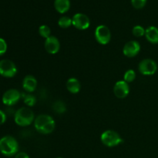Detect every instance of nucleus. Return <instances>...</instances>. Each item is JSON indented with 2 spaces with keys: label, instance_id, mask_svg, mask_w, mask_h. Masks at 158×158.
Returning a JSON list of instances; mask_svg holds the SVG:
<instances>
[{
  "label": "nucleus",
  "instance_id": "nucleus-1",
  "mask_svg": "<svg viewBox=\"0 0 158 158\" xmlns=\"http://www.w3.org/2000/svg\"><path fill=\"white\" fill-rule=\"evenodd\" d=\"M34 126L36 131L40 134H49L54 131L56 123L55 120L51 116L41 114L34 120Z\"/></svg>",
  "mask_w": 158,
  "mask_h": 158
},
{
  "label": "nucleus",
  "instance_id": "nucleus-2",
  "mask_svg": "<svg viewBox=\"0 0 158 158\" xmlns=\"http://www.w3.org/2000/svg\"><path fill=\"white\" fill-rule=\"evenodd\" d=\"M18 142L12 136H5L0 139V152L6 157H12L17 154Z\"/></svg>",
  "mask_w": 158,
  "mask_h": 158
},
{
  "label": "nucleus",
  "instance_id": "nucleus-3",
  "mask_svg": "<svg viewBox=\"0 0 158 158\" xmlns=\"http://www.w3.org/2000/svg\"><path fill=\"white\" fill-rule=\"evenodd\" d=\"M14 120L19 126H29L34 120V114L29 108L22 107L15 112Z\"/></svg>",
  "mask_w": 158,
  "mask_h": 158
},
{
  "label": "nucleus",
  "instance_id": "nucleus-4",
  "mask_svg": "<svg viewBox=\"0 0 158 158\" xmlns=\"http://www.w3.org/2000/svg\"><path fill=\"white\" fill-rule=\"evenodd\" d=\"M101 141L105 146L109 147V148H113L116 147L121 143L123 141V139L120 137L118 133L114 131L108 130V131H104L101 134Z\"/></svg>",
  "mask_w": 158,
  "mask_h": 158
},
{
  "label": "nucleus",
  "instance_id": "nucleus-5",
  "mask_svg": "<svg viewBox=\"0 0 158 158\" xmlns=\"http://www.w3.org/2000/svg\"><path fill=\"white\" fill-rule=\"evenodd\" d=\"M138 69L140 73L145 76L154 75L157 70V64L154 60L145 59L139 63Z\"/></svg>",
  "mask_w": 158,
  "mask_h": 158
},
{
  "label": "nucleus",
  "instance_id": "nucleus-6",
  "mask_svg": "<svg viewBox=\"0 0 158 158\" xmlns=\"http://www.w3.org/2000/svg\"><path fill=\"white\" fill-rule=\"evenodd\" d=\"M17 68L15 63L9 60L0 61V75L4 77H13L16 74Z\"/></svg>",
  "mask_w": 158,
  "mask_h": 158
},
{
  "label": "nucleus",
  "instance_id": "nucleus-7",
  "mask_svg": "<svg viewBox=\"0 0 158 158\" xmlns=\"http://www.w3.org/2000/svg\"><path fill=\"white\" fill-rule=\"evenodd\" d=\"M95 38L100 44L106 45L110 41V30L107 26L104 25H100L97 26L95 30Z\"/></svg>",
  "mask_w": 158,
  "mask_h": 158
},
{
  "label": "nucleus",
  "instance_id": "nucleus-8",
  "mask_svg": "<svg viewBox=\"0 0 158 158\" xmlns=\"http://www.w3.org/2000/svg\"><path fill=\"white\" fill-rule=\"evenodd\" d=\"M73 25L75 28L80 30H84L89 28V19L87 15L83 13H77L73 15L72 19Z\"/></svg>",
  "mask_w": 158,
  "mask_h": 158
},
{
  "label": "nucleus",
  "instance_id": "nucleus-9",
  "mask_svg": "<svg viewBox=\"0 0 158 158\" xmlns=\"http://www.w3.org/2000/svg\"><path fill=\"white\" fill-rule=\"evenodd\" d=\"M21 98L19 91L15 89H11L6 91L2 97V102L7 106H12L15 104Z\"/></svg>",
  "mask_w": 158,
  "mask_h": 158
},
{
  "label": "nucleus",
  "instance_id": "nucleus-10",
  "mask_svg": "<svg viewBox=\"0 0 158 158\" xmlns=\"http://www.w3.org/2000/svg\"><path fill=\"white\" fill-rule=\"evenodd\" d=\"M130 88L127 83L124 80H120L117 82L114 85V93L117 98L123 99L125 98L129 94Z\"/></svg>",
  "mask_w": 158,
  "mask_h": 158
},
{
  "label": "nucleus",
  "instance_id": "nucleus-11",
  "mask_svg": "<svg viewBox=\"0 0 158 158\" xmlns=\"http://www.w3.org/2000/svg\"><path fill=\"white\" fill-rule=\"evenodd\" d=\"M140 50V45L137 41H130L124 45L123 52L126 56L134 57L139 53Z\"/></svg>",
  "mask_w": 158,
  "mask_h": 158
},
{
  "label": "nucleus",
  "instance_id": "nucleus-12",
  "mask_svg": "<svg viewBox=\"0 0 158 158\" xmlns=\"http://www.w3.org/2000/svg\"><path fill=\"white\" fill-rule=\"evenodd\" d=\"M45 49L49 53L56 54L60 51V44L58 39L55 36H49L45 41Z\"/></svg>",
  "mask_w": 158,
  "mask_h": 158
},
{
  "label": "nucleus",
  "instance_id": "nucleus-13",
  "mask_svg": "<svg viewBox=\"0 0 158 158\" xmlns=\"http://www.w3.org/2000/svg\"><path fill=\"white\" fill-rule=\"evenodd\" d=\"M37 86V80L34 77L30 75L26 76L23 81V87L26 92H33Z\"/></svg>",
  "mask_w": 158,
  "mask_h": 158
},
{
  "label": "nucleus",
  "instance_id": "nucleus-14",
  "mask_svg": "<svg viewBox=\"0 0 158 158\" xmlns=\"http://www.w3.org/2000/svg\"><path fill=\"white\" fill-rule=\"evenodd\" d=\"M146 39L153 44L158 43V28L155 26H150L145 31Z\"/></svg>",
  "mask_w": 158,
  "mask_h": 158
},
{
  "label": "nucleus",
  "instance_id": "nucleus-15",
  "mask_svg": "<svg viewBox=\"0 0 158 158\" xmlns=\"http://www.w3.org/2000/svg\"><path fill=\"white\" fill-rule=\"evenodd\" d=\"M54 6L56 10L60 13H65L67 12L70 7V2L69 0H55Z\"/></svg>",
  "mask_w": 158,
  "mask_h": 158
},
{
  "label": "nucleus",
  "instance_id": "nucleus-16",
  "mask_svg": "<svg viewBox=\"0 0 158 158\" xmlns=\"http://www.w3.org/2000/svg\"><path fill=\"white\" fill-rule=\"evenodd\" d=\"M66 88L71 94H77L80 90V83L77 79L70 78L67 80Z\"/></svg>",
  "mask_w": 158,
  "mask_h": 158
},
{
  "label": "nucleus",
  "instance_id": "nucleus-17",
  "mask_svg": "<svg viewBox=\"0 0 158 158\" xmlns=\"http://www.w3.org/2000/svg\"><path fill=\"white\" fill-rule=\"evenodd\" d=\"M58 25L60 27L63 28V29H66L69 28L71 25H73L72 19L67 16H63L59 19Z\"/></svg>",
  "mask_w": 158,
  "mask_h": 158
},
{
  "label": "nucleus",
  "instance_id": "nucleus-18",
  "mask_svg": "<svg viewBox=\"0 0 158 158\" xmlns=\"http://www.w3.org/2000/svg\"><path fill=\"white\" fill-rule=\"evenodd\" d=\"M52 108H53L54 111L56 112L57 114H63L66 110V104L63 101H60V100L54 103Z\"/></svg>",
  "mask_w": 158,
  "mask_h": 158
},
{
  "label": "nucleus",
  "instance_id": "nucleus-19",
  "mask_svg": "<svg viewBox=\"0 0 158 158\" xmlns=\"http://www.w3.org/2000/svg\"><path fill=\"white\" fill-rule=\"evenodd\" d=\"M50 29L46 25H43L39 28V33L42 37L45 39H47L50 36Z\"/></svg>",
  "mask_w": 158,
  "mask_h": 158
},
{
  "label": "nucleus",
  "instance_id": "nucleus-20",
  "mask_svg": "<svg viewBox=\"0 0 158 158\" xmlns=\"http://www.w3.org/2000/svg\"><path fill=\"white\" fill-rule=\"evenodd\" d=\"M136 77V73L133 69H129V70L127 71L124 74V81L127 83H131V82L134 81L135 80Z\"/></svg>",
  "mask_w": 158,
  "mask_h": 158
},
{
  "label": "nucleus",
  "instance_id": "nucleus-21",
  "mask_svg": "<svg viewBox=\"0 0 158 158\" xmlns=\"http://www.w3.org/2000/svg\"><path fill=\"white\" fill-rule=\"evenodd\" d=\"M145 31H146V29H143L142 26H136L133 28L132 32L134 35H135V36L141 37L143 35H145Z\"/></svg>",
  "mask_w": 158,
  "mask_h": 158
},
{
  "label": "nucleus",
  "instance_id": "nucleus-22",
  "mask_svg": "<svg viewBox=\"0 0 158 158\" xmlns=\"http://www.w3.org/2000/svg\"><path fill=\"white\" fill-rule=\"evenodd\" d=\"M35 102H36V99L34 96L32 95H24V103H26L27 106H32L35 105Z\"/></svg>",
  "mask_w": 158,
  "mask_h": 158
},
{
  "label": "nucleus",
  "instance_id": "nucleus-23",
  "mask_svg": "<svg viewBox=\"0 0 158 158\" xmlns=\"http://www.w3.org/2000/svg\"><path fill=\"white\" fill-rule=\"evenodd\" d=\"M131 3L134 8L137 9H140L145 6L147 0H131Z\"/></svg>",
  "mask_w": 158,
  "mask_h": 158
},
{
  "label": "nucleus",
  "instance_id": "nucleus-24",
  "mask_svg": "<svg viewBox=\"0 0 158 158\" xmlns=\"http://www.w3.org/2000/svg\"><path fill=\"white\" fill-rule=\"evenodd\" d=\"M6 50H7V43L5 40L0 38V56L6 53Z\"/></svg>",
  "mask_w": 158,
  "mask_h": 158
},
{
  "label": "nucleus",
  "instance_id": "nucleus-25",
  "mask_svg": "<svg viewBox=\"0 0 158 158\" xmlns=\"http://www.w3.org/2000/svg\"><path fill=\"white\" fill-rule=\"evenodd\" d=\"M6 120V115L2 110H0V125L3 124Z\"/></svg>",
  "mask_w": 158,
  "mask_h": 158
},
{
  "label": "nucleus",
  "instance_id": "nucleus-26",
  "mask_svg": "<svg viewBox=\"0 0 158 158\" xmlns=\"http://www.w3.org/2000/svg\"><path fill=\"white\" fill-rule=\"evenodd\" d=\"M15 158H29V155L25 152H19L15 154Z\"/></svg>",
  "mask_w": 158,
  "mask_h": 158
},
{
  "label": "nucleus",
  "instance_id": "nucleus-27",
  "mask_svg": "<svg viewBox=\"0 0 158 158\" xmlns=\"http://www.w3.org/2000/svg\"><path fill=\"white\" fill-rule=\"evenodd\" d=\"M57 158H62V157H57Z\"/></svg>",
  "mask_w": 158,
  "mask_h": 158
}]
</instances>
